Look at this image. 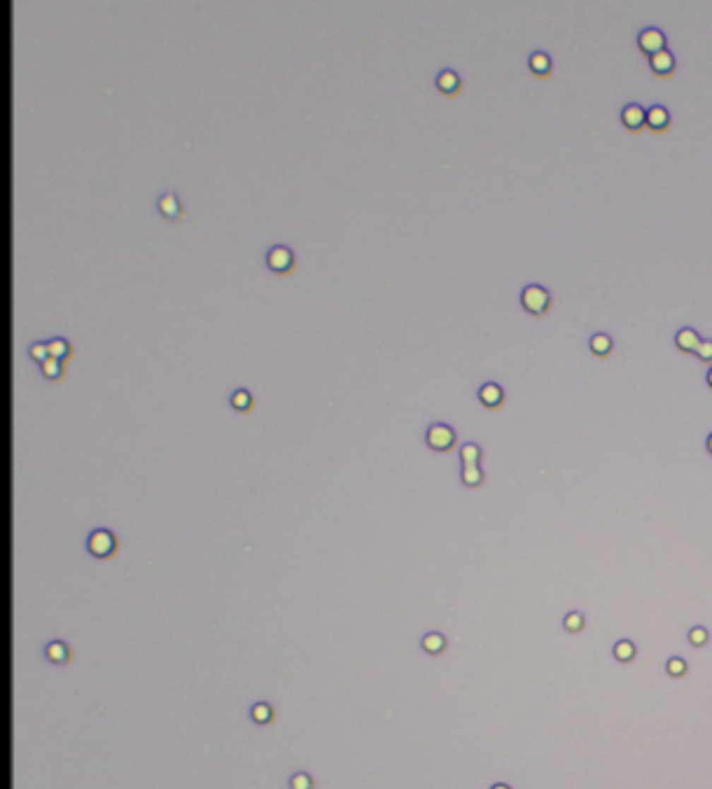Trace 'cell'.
<instances>
[{"instance_id":"obj_1","label":"cell","mask_w":712,"mask_h":789,"mask_svg":"<svg viewBox=\"0 0 712 789\" xmlns=\"http://www.w3.org/2000/svg\"><path fill=\"white\" fill-rule=\"evenodd\" d=\"M518 299H521V309L533 318L547 316L551 309V292L545 285H540V283H528V285L521 287Z\"/></svg>"},{"instance_id":"obj_2","label":"cell","mask_w":712,"mask_h":789,"mask_svg":"<svg viewBox=\"0 0 712 789\" xmlns=\"http://www.w3.org/2000/svg\"><path fill=\"white\" fill-rule=\"evenodd\" d=\"M117 538H114V533L108 530V528H94L89 535H87V551L91 558H96V561H108L114 554H117Z\"/></svg>"},{"instance_id":"obj_3","label":"cell","mask_w":712,"mask_h":789,"mask_svg":"<svg viewBox=\"0 0 712 789\" xmlns=\"http://www.w3.org/2000/svg\"><path fill=\"white\" fill-rule=\"evenodd\" d=\"M456 427L444 423V420H434L425 427V446L434 451V453H449L456 446Z\"/></svg>"},{"instance_id":"obj_4","label":"cell","mask_w":712,"mask_h":789,"mask_svg":"<svg viewBox=\"0 0 712 789\" xmlns=\"http://www.w3.org/2000/svg\"><path fill=\"white\" fill-rule=\"evenodd\" d=\"M264 264L266 269L278 273V275H287L295 271V264H297V257L290 245L285 243H273L266 248L264 252Z\"/></svg>"},{"instance_id":"obj_5","label":"cell","mask_w":712,"mask_h":789,"mask_svg":"<svg viewBox=\"0 0 712 789\" xmlns=\"http://www.w3.org/2000/svg\"><path fill=\"white\" fill-rule=\"evenodd\" d=\"M638 49L645 57H654V54H658V52L668 49V37H665V33L661 28L647 26L638 33Z\"/></svg>"},{"instance_id":"obj_6","label":"cell","mask_w":712,"mask_h":789,"mask_svg":"<svg viewBox=\"0 0 712 789\" xmlns=\"http://www.w3.org/2000/svg\"><path fill=\"white\" fill-rule=\"evenodd\" d=\"M619 119L629 134H640L647 126V108H642L640 103H626L619 112Z\"/></svg>"},{"instance_id":"obj_7","label":"cell","mask_w":712,"mask_h":789,"mask_svg":"<svg viewBox=\"0 0 712 789\" xmlns=\"http://www.w3.org/2000/svg\"><path fill=\"white\" fill-rule=\"evenodd\" d=\"M157 210L162 213V218L171 220V222L182 220V203H180V196L175 194L173 189L162 191V194L157 196Z\"/></svg>"},{"instance_id":"obj_8","label":"cell","mask_w":712,"mask_h":789,"mask_svg":"<svg viewBox=\"0 0 712 789\" xmlns=\"http://www.w3.org/2000/svg\"><path fill=\"white\" fill-rule=\"evenodd\" d=\"M670 124H672V114H670L668 108H665V105H661V103L649 105V108H647V129H649V131H652V134H663V131H668Z\"/></svg>"},{"instance_id":"obj_9","label":"cell","mask_w":712,"mask_h":789,"mask_svg":"<svg viewBox=\"0 0 712 789\" xmlns=\"http://www.w3.org/2000/svg\"><path fill=\"white\" fill-rule=\"evenodd\" d=\"M477 397H479L481 407H486V409H500L502 404H504V388L500 386V383H495V381H486V383H481Z\"/></svg>"},{"instance_id":"obj_10","label":"cell","mask_w":712,"mask_h":789,"mask_svg":"<svg viewBox=\"0 0 712 789\" xmlns=\"http://www.w3.org/2000/svg\"><path fill=\"white\" fill-rule=\"evenodd\" d=\"M677 68V59L670 49H663L658 54L649 57V71H652L656 78H670Z\"/></svg>"},{"instance_id":"obj_11","label":"cell","mask_w":712,"mask_h":789,"mask_svg":"<svg viewBox=\"0 0 712 789\" xmlns=\"http://www.w3.org/2000/svg\"><path fill=\"white\" fill-rule=\"evenodd\" d=\"M434 87L441 96H458V91L463 89V80L453 68H444L434 78Z\"/></svg>"},{"instance_id":"obj_12","label":"cell","mask_w":712,"mask_h":789,"mask_svg":"<svg viewBox=\"0 0 712 789\" xmlns=\"http://www.w3.org/2000/svg\"><path fill=\"white\" fill-rule=\"evenodd\" d=\"M701 341H703L701 334L696 332L694 327H682V329H677L675 332V348L684 355L696 353V348H699Z\"/></svg>"},{"instance_id":"obj_13","label":"cell","mask_w":712,"mask_h":789,"mask_svg":"<svg viewBox=\"0 0 712 789\" xmlns=\"http://www.w3.org/2000/svg\"><path fill=\"white\" fill-rule=\"evenodd\" d=\"M528 71H530L535 78H549L551 75V71H554V61H551V57L547 54V52H542V49H538V52H533L530 57H528Z\"/></svg>"},{"instance_id":"obj_14","label":"cell","mask_w":712,"mask_h":789,"mask_svg":"<svg viewBox=\"0 0 712 789\" xmlns=\"http://www.w3.org/2000/svg\"><path fill=\"white\" fill-rule=\"evenodd\" d=\"M44 658H47L49 663H54V665H66L68 661H71V647L66 645L64 640H49L47 645H44Z\"/></svg>"},{"instance_id":"obj_15","label":"cell","mask_w":712,"mask_h":789,"mask_svg":"<svg viewBox=\"0 0 712 789\" xmlns=\"http://www.w3.org/2000/svg\"><path fill=\"white\" fill-rule=\"evenodd\" d=\"M446 647H449L446 635L439 633V631H427L423 638H420V649H423L425 654H430V656L444 654V652H446Z\"/></svg>"},{"instance_id":"obj_16","label":"cell","mask_w":712,"mask_h":789,"mask_svg":"<svg viewBox=\"0 0 712 789\" xmlns=\"http://www.w3.org/2000/svg\"><path fill=\"white\" fill-rule=\"evenodd\" d=\"M588 348L595 357H610L615 353V341L607 332H595L591 339H588Z\"/></svg>"},{"instance_id":"obj_17","label":"cell","mask_w":712,"mask_h":789,"mask_svg":"<svg viewBox=\"0 0 712 789\" xmlns=\"http://www.w3.org/2000/svg\"><path fill=\"white\" fill-rule=\"evenodd\" d=\"M47 346H49V355L61 360V362H68V360L73 357V343L66 339V336H52L47 339Z\"/></svg>"},{"instance_id":"obj_18","label":"cell","mask_w":712,"mask_h":789,"mask_svg":"<svg viewBox=\"0 0 712 789\" xmlns=\"http://www.w3.org/2000/svg\"><path fill=\"white\" fill-rule=\"evenodd\" d=\"M252 404H255V397L248 388H236L232 395H229V407L239 413H248L252 409Z\"/></svg>"},{"instance_id":"obj_19","label":"cell","mask_w":712,"mask_h":789,"mask_svg":"<svg viewBox=\"0 0 712 789\" xmlns=\"http://www.w3.org/2000/svg\"><path fill=\"white\" fill-rule=\"evenodd\" d=\"M612 656H615V661L619 663H631L635 656H638V647H635L633 640H619L615 642V647H612Z\"/></svg>"},{"instance_id":"obj_20","label":"cell","mask_w":712,"mask_h":789,"mask_svg":"<svg viewBox=\"0 0 712 789\" xmlns=\"http://www.w3.org/2000/svg\"><path fill=\"white\" fill-rule=\"evenodd\" d=\"M273 717H275V712H273V708L269 706V703L259 701V703H252V706H250V719L255 724H259V726L271 724Z\"/></svg>"},{"instance_id":"obj_21","label":"cell","mask_w":712,"mask_h":789,"mask_svg":"<svg viewBox=\"0 0 712 789\" xmlns=\"http://www.w3.org/2000/svg\"><path fill=\"white\" fill-rule=\"evenodd\" d=\"M461 481H463L465 488H479L486 481L484 470H481L479 465H467L461 470Z\"/></svg>"},{"instance_id":"obj_22","label":"cell","mask_w":712,"mask_h":789,"mask_svg":"<svg viewBox=\"0 0 712 789\" xmlns=\"http://www.w3.org/2000/svg\"><path fill=\"white\" fill-rule=\"evenodd\" d=\"M458 456H461L463 467H467V465H479V461H481V446H479V444H474V441H465V444H461V449H458Z\"/></svg>"},{"instance_id":"obj_23","label":"cell","mask_w":712,"mask_h":789,"mask_svg":"<svg viewBox=\"0 0 712 789\" xmlns=\"http://www.w3.org/2000/svg\"><path fill=\"white\" fill-rule=\"evenodd\" d=\"M586 626V617L581 615V612H568V615L563 617V631L570 633V635H577L584 631Z\"/></svg>"},{"instance_id":"obj_24","label":"cell","mask_w":712,"mask_h":789,"mask_svg":"<svg viewBox=\"0 0 712 789\" xmlns=\"http://www.w3.org/2000/svg\"><path fill=\"white\" fill-rule=\"evenodd\" d=\"M40 374L47 381H61L64 379V362L57 360V357H49L47 362L40 364Z\"/></svg>"},{"instance_id":"obj_25","label":"cell","mask_w":712,"mask_h":789,"mask_svg":"<svg viewBox=\"0 0 712 789\" xmlns=\"http://www.w3.org/2000/svg\"><path fill=\"white\" fill-rule=\"evenodd\" d=\"M687 640L694 649H703L710 642V631L708 628H703V626H694V628H689Z\"/></svg>"},{"instance_id":"obj_26","label":"cell","mask_w":712,"mask_h":789,"mask_svg":"<svg viewBox=\"0 0 712 789\" xmlns=\"http://www.w3.org/2000/svg\"><path fill=\"white\" fill-rule=\"evenodd\" d=\"M687 670H689V663L682 656H670L668 661H665V672H668L670 677H675V680L684 677Z\"/></svg>"},{"instance_id":"obj_27","label":"cell","mask_w":712,"mask_h":789,"mask_svg":"<svg viewBox=\"0 0 712 789\" xmlns=\"http://www.w3.org/2000/svg\"><path fill=\"white\" fill-rule=\"evenodd\" d=\"M28 357L33 360V362H37V364L47 362V360L52 357L47 341H33V343H30V346H28Z\"/></svg>"},{"instance_id":"obj_28","label":"cell","mask_w":712,"mask_h":789,"mask_svg":"<svg viewBox=\"0 0 712 789\" xmlns=\"http://www.w3.org/2000/svg\"><path fill=\"white\" fill-rule=\"evenodd\" d=\"M694 355L699 357L703 364H712V339H703Z\"/></svg>"},{"instance_id":"obj_29","label":"cell","mask_w":712,"mask_h":789,"mask_svg":"<svg viewBox=\"0 0 712 789\" xmlns=\"http://www.w3.org/2000/svg\"><path fill=\"white\" fill-rule=\"evenodd\" d=\"M290 787L295 789H311L313 787V778L309 773H295L292 778H290Z\"/></svg>"},{"instance_id":"obj_30","label":"cell","mask_w":712,"mask_h":789,"mask_svg":"<svg viewBox=\"0 0 712 789\" xmlns=\"http://www.w3.org/2000/svg\"><path fill=\"white\" fill-rule=\"evenodd\" d=\"M706 386L712 390V364H710V369H708V374H706Z\"/></svg>"},{"instance_id":"obj_31","label":"cell","mask_w":712,"mask_h":789,"mask_svg":"<svg viewBox=\"0 0 712 789\" xmlns=\"http://www.w3.org/2000/svg\"><path fill=\"white\" fill-rule=\"evenodd\" d=\"M706 449H708V453L712 456V432L708 434V439H706Z\"/></svg>"}]
</instances>
